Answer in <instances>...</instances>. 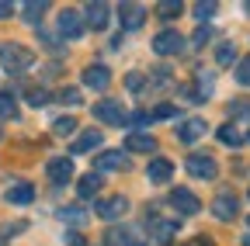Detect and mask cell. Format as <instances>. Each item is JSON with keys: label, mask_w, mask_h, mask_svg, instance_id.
<instances>
[{"label": "cell", "mask_w": 250, "mask_h": 246, "mask_svg": "<svg viewBox=\"0 0 250 246\" xmlns=\"http://www.w3.org/2000/svg\"><path fill=\"white\" fill-rule=\"evenodd\" d=\"M4 198H7L11 205H31V201H35V188H31L28 180H14V184H7Z\"/></svg>", "instance_id": "14"}, {"label": "cell", "mask_w": 250, "mask_h": 246, "mask_svg": "<svg viewBox=\"0 0 250 246\" xmlns=\"http://www.w3.org/2000/svg\"><path fill=\"white\" fill-rule=\"evenodd\" d=\"M31 63H35V56H31L28 45H21V42H4L0 45V66L7 73H24Z\"/></svg>", "instance_id": "1"}, {"label": "cell", "mask_w": 250, "mask_h": 246, "mask_svg": "<svg viewBox=\"0 0 250 246\" xmlns=\"http://www.w3.org/2000/svg\"><path fill=\"white\" fill-rule=\"evenodd\" d=\"M170 173H174V163H170L167 156H156V160H149V167H146L149 184H167V180H170Z\"/></svg>", "instance_id": "15"}, {"label": "cell", "mask_w": 250, "mask_h": 246, "mask_svg": "<svg viewBox=\"0 0 250 246\" xmlns=\"http://www.w3.org/2000/svg\"><path fill=\"white\" fill-rule=\"evenodd\" d=\"M125 211H129V198H122V194L98 201V215H101L104 222H122V215H125Z\"/></svg>", "instance_id": "8"}, {"label": "cell", "mask_w": 250, "mask_h": 246, "mask_svg": "<svg viewBox=\"0 0 250 246\" xmlns=\"http://www.w3.org/2000/svg\"><path fill=\"white\" fill-rule=\"evenodd\" d=\"M247 198H250V194H247Z\"/></svg>", "instance_id": "43"}, {"label": "cell", "mask_w": 250, "mask_h": 246, "mask_svg": "<svg viewBox=\"0 0 250 246\" xmlns=\"http://www.w3.org/2000/svg\"><path fill=\"white\" fill-rule=\"evenodd\" d=\"M45 173H49L52 184H59V188H62V184L73 180V160H70V156H56V160H49Z\"/></svg>", "instance_id": "10"}, {"label": "cell", "mask_w": 250, "mask_h": 246, "mask_svg": "<svg viewBox=\"0 0 250 246\" xmlns=\"http://www.w3.org/2000/svg\"><path fill=\"white\" fill-rule=\"evenodd\" d=\"M101 139H104V135H101L98 129H87V132H80V139L73 142V152H90V149H98Z\"/></svg>", "instance_id": "19"}, {"label": "cell", "mask_w": 250, "mask_h": 246, "mask_svg": "<svg viewBox=\"0 0 250 246\" xmlns=\"http://www.w3.org/2000/svg\"><path fill=\"white\" fill-rule=\"evenodd\" d=\"M45 11H49L45 0H31V4H24V21H28V24H39Z\"/></svg>", "instance_id": "21"}, {"label": "cell", "mask_w": 250, "mask_h": 246, "mask_svg": "<svg viewBox=\"0 0 250 246\" xmlns=\"http://www.w3.org/2000/svg\"><path fill=\"white\" fill-rule=\"evenodd\" d=\"M62 243H66V246H87L80 232H66V239H62Z\"/></svg>", "instance_id": "37"}, {"label": "cell", "mask_w": 250, "mask_h": 246, "mask_svg": "<svg viewBox=\"0 0 250 246\" xmlns=\"http://www.w3.org/2000/svg\"><path fill=\"white\" fill-rule=\"evenodd\" d=\"M18 114V101L11 94H0V118H14Z\"/></svg>", "instance_id": "27"}, {"label": "cell", "mask_w": 250, "mask_h": 246, "mask_svg": "<svg viewBox=\"0 0 250 246\" xmlns=\"http://www.w3.org/2000/svg\"><path fill=\"white\" fill-rule=\"evenodd\" d=\"M181 45H184V42H181V35L174 32V28H164V32L153 38V52H156V56H177Z\"/></svg>", "instance_id": "9"}, {"label": "cell", "mask_w": 250, "mask_h": 246, "mask_svg": "<svg viewBox=\"0 0 250 246\" xmlns=\"http://www.w3.org/2000/svg\"><path fill=\"white\" fill-rule=\"evenodd\" d=\"M247 11H250V7H247Z\"/></svg>", "instance_id": "41"}, {"label": "cell", "mask_w": 250, "mask_h": 246, "mask_svg": "<svg viewBox=\"0 0 250 246\" xmlns=\"http://www.w3.org/2000/svg\"><path fill=\"white\" fill-rule=\"evenodd\" d=\"M125 90H129V94H139V90H143V73H129V76H125Z\"/></svg>", "instance_id": "30"}, {"label": "cell", "mask_w": 250, "mask_h": 246, "mask_svg": "<svg viewBox=\"0 0 250 246\" xmlns=\"http://www.w3.org/2000/svg\"><path fill=\"white\" fill-rule=\"evenodd\" d=\"M247 222H250V219H247Z\"/></svg>", "instance_id": "42"}, {"label": "cell", "mask_w": 250, "mask_h": 246, "mask_svg": "<svg viewBox=\"0 0 250 246\" xmlns=\"http://www.w3.org/2000/svg\"><path fill=\"white\" fill-rule=\"evenodd\" d=\"M184 167H188V173L198 177V180H215L219 177V163H215V156H208V152H191Z\"/></svg>", "instance_id": "2"}, {"label": "cell", "mask_w": 250, "mask_h": 246, "mask_svg": "<svg viewBox=\"0 0 250 246\" xmlns=\"http://www.w3.org/2000/svg\"><path fill=\"white\" fill-rule=\"evenodd\" d=\"M236 83H240V87H250V56L240 59V66H236Z\"/></svg>", "instance_id": "28"}, {"label": "cell", "mask_w": 250, "mask_h": 246, "mask_svg": "<svg viewBox=\"0 0 250 246\" xmlns=\"http://www.w3.org/2000/svg\"><path fill=\"white\" fill-rule=\"evenodd\" d=\"M205 132H208V125H205L202 118H188L184 125L177 129V139H181L184 146H195L198 139H205Z\"/></svg>", "instance_id": "13"}, {"label": "cell", "mask_w": 250, "mask_h": 246, "mask_svg": "<svg viewBox=\"0 0 250 246\" xmlns=\"http://www.w3.org/2000/svg\"><path fill=\"white\" fill-rule=\"evenodd\" d=\"M11 11H14L11 0H0V18H11Z\"/></svg>", "instance_id": "39"}, {"label": "cell", "mask_w": 250, "mask_h": 246, "mask_svg": "<svg viewBox=\"0 0 250 246\" xmlns=\"http://www.w3.org/2000/svg\"><path fill=\"white\" fill-rule=\"evenodd\" d=\"M118 21L125 32H139V28L146 24V7L143 4H122L118 7Z\"/></svg>", "instance_id": "7"}, {"label": "cell", "mask_w": 250, "mask_h": 246, "mask_svg": "<svg viewBox=\"0 0 250 246\" xmlns=\"http://www.w3.org/2000/svg\"><path fill=\"white\" fill-rule=\"evenodd\" d=\"M212 14H215V4H212V0H202V4L195 7V18H198V21H205V18H212Z\"/></svg>", "instance_id": "31"}, {"label": "cell", "mask_w": 250, "mask_h": 246, "mask_svg": "<svg viewBox=\"0 0 250 246\" xmlns=\"http://www.w3.org/2000/svg\"><path fill=\"white\" fill-rule=\"evenodd\" d=\"M129 149H132V152H153V149H156V139H153L149 132H132V135H129Z\"/></svg>", "instance_id": "20"}, {"label": "cell", "mask_w": 250, "mask_h": 246, "mask_svg": "<svg viewBox=\"0 0 250 246\" xmlns=\"http://www.w3.org/2000/svg\"><path fill=\"white\" fill-rule=\"evenodd\" d=\"M59 215H62V222H70V226H80V222H87V211H83V208H62Z\"/></svg>", "instance_id": "26"}, {"label": "cell", "mask_w": 250, "mask_h": 246, "mask_svg": "<svg viewBox=\"0 0 250 246\" xmlns=\"http://www.w3.org/2000/svg\"><path fill=\"white\" fill-rule=\"evenodd\" d=\"M195 80H198V90L208 97V94H212V87H215V76H212V73H198Z\"/></svg>", "instance_id": "29"}, {"label": "cell", "mask_w": 250, "mask_h": 246, "mask_svg": "<svg viewBox=\"0 0 250 246\" xmlns=\"http://www.w3.org/2000/svg\"><path fill=\"white\" fill-rule=\"evenodd\" d=\"M108 83H111V70H108L104 63H94V66L83 70V87H90V90H104Z\"/></svg>", "instance_id": "12"}, {"label": "cell", "mask_w": 250, "mask_h": 246, "mask_svg": "<svg viewBox=\"0 0 250 246\" xmlns=\"http://www.w3.org/2000/svg\"><path fill=\"white\" fill-rule=\"evenodd\" d=\"M212 215H215L219 222H233L236 215H240V201H236V194H233V191H219L215 201H212Z\"/></svg>", "instance_id": "4"}, {"label": "cell", "mask_w": 250, "mask_h": 246, "mask_svg": "<svg viewBox=\"0 0 250 246\" xmlns=\"http://www.w3.org/2000/svg\"><path fill=\"white\" fill-rule=\"evenodd\" d=\"M104 188V177L101 173H83L80 180H77V191H80V198H94Z\"/></svg>", "instance_id": "18"}, {"label": "cell", "mask_w": 250, "mask_h": 246, "mask_svg": "<svg viewBox=\"0 0 250 246\" xmlns=\"http://www.w3.org/2000/svg\"><path fill=\"white\" fill-rule=\"evenodd\" d=\"M174 114H177L174 104H156V108H153V118H174Z\"/></svg>", "instance_id": "35"}, {"label": "cell", "mask_w": 250, "mask_h": 246, "mask_svg": "<svg viewBox=\"0 0 250 246\" xmlns=\"http://www.w3.org/2000/svg\"><path fill=\"white\" fill-rule=\"evenodd\" d=\"M83 18H87V28H94V32H104V28H108V7L101 4V0H94V4H87Z\"/></svg>", "instance_id": "16"}, {"label": "cell", "mask_w": 250, "mask_h": 246, "mask_svg": "<svg viewBox=\"0 0 250 246\" xmlns=\"http://www.w3.org/2000/svg\"><path fill=\"white\" fill-rule=\"evenodd\" d=\"M181 11H184V7H181V0H164V4L156 7V14H160L164 21H170V18H181Z\"/></svg>", "instance_id": "23"}, {"label": "cell", "mask_w": 250, "mask_h": 246, "mask_svg": "<svg viewBox=\"0 0 250 246\" xmlns=\"http://www.w3.org/2000/svg\"><path fill=\"white\" fill-rule=\"evenodd\" d=\"M45 101H49V90H42V87H39V90H28V104L39 108V104H45Z\"/></svg>", "instance_id": "33"}, {"label": "cell", "mask_w": 250, "mask_h": 246, "mask_svg": "<svg viewBox=\"0 0 250 246\" xmlns=\"http://www.w3.org/2000/svg\"><path fill=\"white\" fill-rule=\"evenodd\" d=\"M94 114H98V121H104V125H129V114H125V108L118 101H98L94 104Z\"/></svg>", "instance_id": "6"}, {"label": "cell", "mask_w": 250, "mask_h": 246, "mask_svg": "<svg viewBox=\"0 0 250 246\" xmlns=\"http://www.w3.org/2000/svg\"><path fill=\"white\" fill-rule=\"evenodd\" d=\"M243 246H250V236H247V239H243Z\"/></svg>", "instance_id": "40"}, {"label": "cell", "mask_w": 250, "mask_h": 246, "mask_svg": "<svg viewBox=\"0 0 250 246\" xmlns=\"http://www.w3.org/2000/svg\"><path fill=\"white\" fill-rule=\"evenodd\" d=\"M94 167L98 170H129V152L122 149H104L98 160H94Z\"/></svg>", "instance_id": "11"}, {"label": "cell", "mask_w": 250, "mask_h": 246, "mask_svg": "<svg viewBox=\"0 0 250 246\" xmlns=\"http://www.w3.org/2000/svg\"><path fill=\"white\" fill-rule=\"evenodd\" d=\"M167 201H170V208H174L177 215H198V211H202V201L188 191V188H174Z\"/></svg>", "instance_id": "5"}, {"label": "cell", "mask_w": 250, "mask_h": 246, "mask_svg": "<svg viewBox=\"0 0 250 246\" xmlns=\"http://www.w3.org/2000/svg\"><path fill=\"white\" fill-rule=\"evenodd\" d=\"M52 132H56V135H73V132H77V118H73V114H62V118H56Z\"/></svg>", "instance_id": "22"}, {"label": "cell", "mask_w": 250, "mask_h": 246, "mask_svg": "<svg viewBox=\"0 0 250 246\" xmlns=\"http://www.w3.org/2000/svg\"><path fill=\"white\" fill-rule=\"evenodd\" d=\"M229 111H233L236 118H247V121H250V101H233Z\"/></svg>", "instance_id": "32"}, {"label": "cell", "mask_w": 250, "mask_h": 246, "mask_svg": "<svg viewBox=\"0 0 250 246\" xmlns=\"http://www.w3.org/2000/svg\"><path fill=\"white\" fill-rule=\"evenodd\" d=\"M219 142H226V146H240V142H243V135L236 132V125H223V129H219Z\"/></svg>", "instance_id": "25"}, {"label": "cell", "mask_w": 250, "mask_h": 246, "mask_svg": "<svg viewBox=\"0 0 250 246\" xmlns=\"http://www.w3.org/2000/svg\"><path fill=\"white\" fill-rule=\"evenodd\" d=\"M146 229H149V236H156L160 243H167L170 236H177L181 222H174V219H153V222H146Z\"/></svg>", "instance_id": "17"}, {"label": "cell", "mask_w": 250, "mask_h": 246, "mask_svg": "<svg viewBox=\"0 0 250 246\" xmlns=\"http://www.w3.org/2000/svg\"><path fill=\"white\" fill-rule=\"evenodd\" d=\"M233 56H236V45H233V42H223V45L215 49V63H219V66H229Z\"/></svg>", "instance_id": "24"}, {"label": "cell", "mask_w": 250, "mask_h": 246, "mask_svg": "<svg viewBox=\"0 0 250 246\" xmlns=\"http://www.w3.org/2000/svg\"><path fill=\"white\" fill-rule=\"evenodd\" d=\"M212 38V28H198V32H195V45H205Z\"/></svg>", "instance_id": "36"}, {"label": "cell", "mask_w": 250, "mask_h": 246, "mask_svg": "<svg viewBox=\"0 0 250 246\" xmlns=\"http://www.w3.org/2000/svg\"><path fill=\"white\" fill-rule=\"evenodd\" d=\"M184 246H215V243H212L208 236H195L191 243H184Z\"/></svg>", "instance_id": "38"}, {"label": "cell", "mask_w": 250, "mask_h": 246, "mask_svg": "<svg viewBox=\"0 0 250 246\" xmlns=\"http://www.w3.org/2000/svg\"><path fill=\"white\" fill-rule=\"evenodd\" d=\"M83 18H80V11H73V7H66V11H59V35L62 38H70V42H77V38H83Z\"/></svg>", "instance_id": "3"}, {"label": "cell", "mask_w": 250, "mask_h": 246, "mask_svg": "<svg viewBox=\"0 0 250 246\" xmlns=\"http://www.w3.org/2000/svg\"><path fill=\"white\" fill-rule=\"evenodd\" d=\"M59 101H62V104H80V90H73V87L59 90Z\"/></svg>", "instance_id": "34"}]
</instances>
